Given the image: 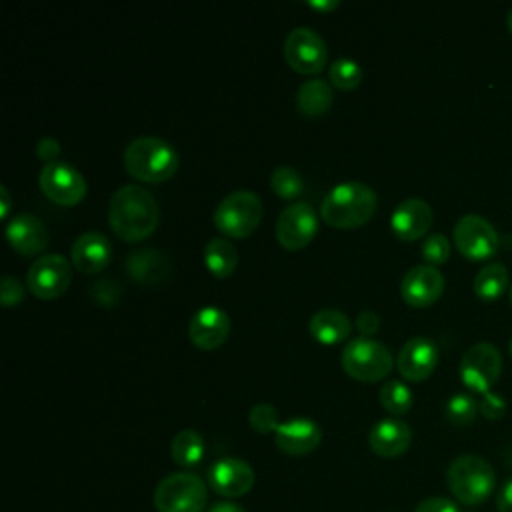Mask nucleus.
Returning a JSON list of instances; mask_svg holds the SVG:
<instances>
[{
  "label": "nucleus",
  "instance_id": "1",
  "mask_svg": "<svg viewBox=\"0 0 512 512\" xmlns=\"http://www.w3.org/2000/svg\"><path fill=\"white\" fill-rule=\"evenodd\" d=\"M160 220V208L154 196L138 186L124 184L112 198L108 208V222L112 232L126 242H138L150 236Z\"/></svg>",
  "mask_w": 512,
  "mask_h": 512
},
{
  "label": "nucleus",
  "instance_id": "2",
  "mask_svg": "<svg viewBox=\"0 0 512 512\" xmlns=\"http://www.w3.org/2000/svg\"><path fill=\"white\" fill-rule=\"evenodd\" d=\"M376 192L364 182H342L322 200L320 216L332 228H358L376 212Z\"/></svg>",
  "mask_w": 512,
  "mask_h": 512
},
{
  "label": "nucleus",
  "instance_id": "3",
  "mask_svg": "<svg viewBox=\"0 0 512 512\" xmlns=\"http://www.w3.org/2000/svg\"><path fill=\"white\" fill-rule=\"evenodd\" d=\"M124 168L136 180L158 184L178 170V152L162 138L138 136L124 150Z\"/></svg>",
  "mask_w": 512,
  "mask_h": 512
},
{
  "label": "nucleus",
  "instance_id": "4",
  "mask_svg": "<svg viewBox=\"0 0 512 512\" xmlns=\"http://www.w3.org/2000/svg\"><path fill=\"white\" fill-rule=\"evenodd\" d=\"M446 482L454 498L464 506H480L496 486L494 468L476 454L454 458L446 470Z\"/></svg>",
  "mask_w": 512,
  "mask_h": 512
},
{
  "label": "nucleus",
  "instance_id": "5",
  "mask_svg": "<svg viewBox=\"0 0 512 512\" xmlns=\"http://www.w3.org/2000/svg\"><path fill=\"white\" fill-rule=\"evenodd\" d=\"M208 486L194 472H174L162 478L154 490L156 512H204Z\"/></svg>",
  "mask_w": 512,
  "mask_h": 512
},
{
  "label": "nucleus",
  "instance_id": "6",
  "mask_svg": "<svg viewBox=\"0 0 512 512\" xmlns=\"http://www.w3.org/2000/svg\"><path fill=\"white\" fill-rule=\"evenodd\" d=\"M262 220V200L252 190H234L214 210V226L228 238L250 236Z\"/></svg>",
  "mask_w": 512,
  "mask_h": 512
},
{
  "label": "nucleus",
  "instance_id": "7",
  "mask_svg": "<svg viewBox=\"0 0 512 512\" xmlns=\"http://www.w3.org/2000/svg\"><path fill=\"white\" fill-rule=\"evenodd\" d=\"M344 372L358 382H378L392 370V352L378 340L352 338L340 356Z\"/></svg>",
  "mask_w": 512,
  "mask_h": 512
},
{
  "label": "nucleus",
  "instance_id": "8",
  "mask_svg": "<svg viewBox=\"0 0 512 512\" xmlns=\"http://www.w3.org/2000/svg\"><path fill=\"white\" fill-rule=\"evenodd\" d=\"M502 372L500 350L490 342L470 346L460 360V380L476 394H486L496 384Z\"/></svg>",
  "mask_w": 512,
  "mask_h": 512
},
{
  "label": "nucleus",
  "instance_id": "9",
  "mask_svg": "<svg viewBox=\"0 0 512 512\" xmlns=\"http://www.w3.org/2000/svg\"><path fill=\"white\" fill-rule=\"evenodd\" d=\"M454 242L458 252L472 262L488 260L500 248L498 232L478 214H466L454 224Z\"/></svg>",
  "mask_w": 512,
  "mask_h": 512
},
{
  "label": "nucleus",
  "instance_id": "10",
  "mask_svg": "<svg viewBox=\"0 0 512 512\" xmlns=\"http://www.w3.org/2000/svg\"><path fill=\"white\" fill-rule=\"evenodd\" d=\"M284 60L300 74H318L328 60L326 42L316 30L298 26L284 40Z\"/></svg>",
  "mask_w": 512,
  "mask_h": 512
},
{
  "label": "nucleus",
  "instance_id": "11",
  "mask_svg": "<svg viewBox=\"0 0 512 512\" xmlns=\"http://www.w3.org/2000/svg\"><path fill=\"white\" fill-rule=\"evenodd\" d=\"M72 280V266L62 254L38 256L26 276L30 292L42 300L58 298L66 292Z\"/></svg>",
  "mask_w": 512,
  "mask_h": 512
},
{
  "label": "nucleus",
  "instance_id": "12",
  "mask_svg": "<svg viewBox=\"0 0 512 512\" xmlns=\"http://www.w3.org/2000/svg\"><path fill=\"white\" fill-rule=\"evenodd\" d=\"M38 184L42 192L60 206H74L86 194L84 176L68 162H52L44 164L38 176Z\"/></svg>",
  "mask_w": 512,
  "mask_h": 512
},
{
  "label": "nucleus",
  "instance_id": "13",
  "mask_svg": "<svg viewBox=\"0 0 512 512\" xmlns=\"http://www.w3.org/2000/svg\"><path fill=\"white\" fill-rule=\"evenodd\" d=\"M318 232V214L308 202H294L276 220V240L288 250L308 246Z\"/></svg>",
  "mask_w": 512,
  "mask_h": 512
},
{
  "label": "nucleus",
  "instance_id": "14",
  "mask_svg": "<svg viewBox=\"0 0 512 512\" xmlns=\"http://www.w3.org/2000/svg\"><path fill=\"white\" fill-rule=\"evenodd\" d=\"M254 482L256 474L252 466L240 458H220L208 470V486L224 498L248 494Z\"/></svg>",
  "mask_w": 512,
  "mask_h": 512
},
{
  "label": "nucleus",
  "instance_id": "15",
  "mask_svg": "<svg viewBox=\"0 0 512 512\" xmlns=\"http://www.w3.org/2000/svg\"><path fill=\"white\" fill-rule=\"evenodd\" d=\"M444 292V276L436 266L418 264L410 268L400 284L404 302L412 308L432 306Z\"/></svg>",
  "mask_w": 512,
  "mask_h": 512
},
{
  "label": "nucleus",
  "instance_id": "16",
  "mask_svg": "<svg viewBox=\"0 0 512 512\" xmlns=\"http://www.w3.org/2000/svg\"><path fill=\"white\" fill-rule=\"evenodd\" d=\"M230 332V318L218 306H204L196 310L188 324V336L200 350H216Z\"/></svg>",
  "mask_w": 512,
  "mask_h": 512
},
{
  "label": "nucleus",
  "instance_id": "17",
  "mask_svg": "<svg viewBox=\"0 0 512 512\" xmlns=\"http://www.w3.org/2000/svg\"><path fill=\"white\" fill-rule=\"evenodd\" d=\"M396 364L406 380H426L438 366V346L426 336H414L398 352Z\"/></svg>",
  "mask_w": 512,
  "mask_h": 512
},
{
  "label": "nucleus",
  "instance_id": "18",
  "mask_svg": "<svg viewBox=\"0 0 512 512\" xmlns=\"http://www.w3.org/2000/svg\"><path fill=\"white\" fill-rule=\"evenodd\" d=\"M274 442L288 456H304L320 446L322 428L310 418H292L280 422L274 432Z\"/></svg>",
  "mask_w": 512,
  "mask_h": 512
},
{
  "label": "nucleus",
  "instance_id": "19",
  "mask_svg": "<svg viewBox=\"0 0 512 512\" xmlns=\"http://www.w3.org/2000/svg\"><path fill=\"white\" fill-rule=\"evenodd\" d=\"M432 220H434V214L428 202L420 198H406L394 208L390 226L400 240L412 242L422 238L430 230Z\"/></svg>",
  "mask_w": 512,
  "mask_h": 512
},
{
  "label": "nucleus",
  "instance_id": "20",
  "mask_svg": "<svg viewBox=\"0 0 512 512\" xmlns=\"http://www.w3.org/2000/svg\"><path fill=\"white\" fill-rule=\"evenodd\" d=\"M412 442L410 426L400 418L378 420L368 432V446L382 458L402 456Z\"/></svg>",
  "mask_w": 512,
  "mask_h": 512
},
{
  "label": "nucleus",
  "instance_id": "21",
  "mask_svg": "<svg viewBox=\"0 0 512 512\" xmlns=\"http://www.w3.org/2000/svg\"><path fill=\"white\" fill-rule=\"evenodd\" d=\"M6 238L16 252L24 256H32L46 248L48 228L38 216L30 212H22V214H16L6 224Z\"/></svg>",
  "mask_w": 512,
  "mask_h": 512
},
{
  "label": "nucleus",
  "instance_id": "22",
  "mask_svg": "<svg viewBox=\"0 0 512 512\" xmlns=\"http://www.w3.org/2000/svg\"><path fill=\"white\" fill-rule=\"evenodd\" d=\"M126 272L138 284L160 286L168 280V276L172 272V264L164 252L154 250V248H144V250H136L128 256Z\"/></svg>",
  "mask_w": 512,
  "mask_h": 512
},
{
  "label": "nucleus",
  "instance_id": "23",
  "mask_svg": "<svg viewBox=\"0 0 512 512\" xmlns=\"http://www.w3.org/2000/svg\"><path fill=\"white\" fill-rule=\"evenodd\" d=\"M112 246L100 232H84L72 244V264L84 274H96L110 262Z\"/></svg>",
  "mask_w": 512,
  "mask_h": 512
},
{
  "label": "nucleus",
  "instance_id": "24",
  "mask_svg": "<svg viewBox=\"0 0 512 512\" xmlns=\"http://www.w3.org/2000/svg\"><path fill=\"white\" fill-rule=\"evenodd\" d=\"M310 334L322 344H338L350 336V318L336 308H322L310 318Z\"/></svg>",
  "mask_w": 512,
  "mask_h": 512
},
{
  "label": "nucleus",
  "instance_id": "25",
  "mask_svg": "<svg viewBox=\"0 0 512 512\" xmlns=\"http://www.w3.org/2000/svg\"><path fill=\"white\" fill-rule=\"evenodd\" d=\"M332 86L322 78H312L300 84L296 92V108L304 116H322L332 106Z\"/></svg>",
  "mask_w": 512,
  "mask_h": 512
},
{
  "label": "nucleus",
  "instance_id": "26",
  "mask_svg": "<svg viewBox=\"0 0 512 512\" xmlns=\"http://www.w3.org/2000/svg\"><path fill=\"white\" fill-rule=\"evenodd\" d=\"M204 264L216 278H228L238 266V252L228 240L212 238L204 248Z\"/></svg>",
  "mask_w": 512,
  "mask_h": 512
},
{
  "label": "nucleus",
  "instance_id": "27",
  "mask_svg": "<svg viewBox=\"0 0 512 512\" xmlns=\"http://www.w3.org/2000/svg\"><path fill=\"white\" fill-rule=\"evenodd\" d=\"M508 288V270L500 262L486 264L476 276H474V292L484 302L498 300Z\"/></svg>",
  "mask_w": 512,
  "mask_h": 512
},
{
  "label": "nucleus",
  "instance_id": "28",
  "mask_svg": "<svg viewBox=\"0 0 512 512\" xmlns=\"http://www.w3.org/2000/svg\"><path fill=\"white\" fill-rule=\"evenodd\" d=\"M204 438L196 430H180L170 444V456L172 460L182 468H192L204 458Z\"/></svg>",
  "mask_w": 512,
  "mask_h": 512
},
{
  "label": "nucleus",
  "instance_id": "29",
  "mask_svg": "<svg viewBox=\"0 0 512 512\" xmlns=\"http://www.w3.org/2000/svg\"><path fill=\"white\" fill-rule=\"evenodd\" d=\"M412 402H414L412 390L404 382H400V380H388L380 388V404L392 416L406 414L412 408Z\"/></svg>",
  "mask_w": 512,
  "mask_h": 512
},
{
  "label": "nucleus",
  "instance_id": "30",
  "mask_svg": "<svg viewBox=\"0 0 512 512\" xmlns=\"http://www.w3.org/2000/svg\"><path fill=\"white\" fill-rule=\"evenodd\" d=\"M270 186L272 190L284 198V200H294L302 194L304 190V180L298 170L292 166H278L272 176H270Z\"/></svg>",
  "mask_w": 512,
  "mask_h": 512
},
{
  "label": "nucleus",
  "instance_id": "31",
  "mask_svg": "<svg viewBox=\"0 0 512 512\" xmlns=\"http://www.w3.org/2000/svg\"><path fill=\"white\" fill-rule=\"evenodd\" d=\"M330 82L340 90H352L362 82V68L350 58H338L328 70Z\"/></svg>",
  "mask_w": 512,
  "mask_h": 512
},
{
  "label": "nucleus",
  "instance_id": "32",
  "mask_svg": "<svg viewBox=\"0 0 512 512\" xmlns=\"http://www.w3.org/2000/svg\"><path fill=\"white\" fill-rule=\"evenodd\" d=\"M480 412L476 400L470 394H454L446 402V418L456 426H468Z\"/></svg>",
  "mask_w": 512,
  "mask_h": 512
},
{
  "label": "nucleus",
  "instance_id": "33",
  "mask_svg": "<svg viewBox=\"0 0 512 512\" xmlns=\"http://www.w3.org/2000/svg\"><path fill=\"white\" fill-rule=\"evenodd\" d=\"M248 420H250V426L252 430H256L258 434H270V432H276L280 422H278V410L272 406V404H254L250 408V414H248Z\"/></svg>",
  "mask_w": 512,
  "mask_h": 512
},
{
  "label": "nucleus",
  "instance_id": "34",
  "mask_svg": "<svg viewBox=\"0 0 512 512\" xmlns=\"http://www.w3.org/2000/svg\"><path fill=\"white\" fill-rule=\"evenodd\" d=\"M422 258L430 264H444L450 258V242L444 234H430L424 242H422Z\"/></svg>",
  "mask_w": 512,
  "mask_h": 512
},
{
  "label": "nucleus",
  "instance_id": "35",
  "mask_svg": "<svg viewBox=\"0 0 512 512\" xmlns=\"http://www.w3.org/2000/svg\"><path fill=\"white\" fill-rule=\"evenodd\" d=\"M120 292H122V290H120V284H118L116 280H112V278H100V280H96V282L90 286V296H92V300H94L96 304H100V306H106V308L118 304Z\"/></svg>",
  "mask_w": 512,
  "mask_h": 512
},
{
  "label": "nucleus",
  "instance_id": "36",
  "mask_svg": "<svg viewBox=\"0 0 512 512\" xmlns=\"http://www.w3.org/2000/svg\"><path fill=\"white\" fill-rule=\"evenodd\" d=\"M0 294H2V306L4 308H12V306H18L24 298V288L20 284L18 278L10 276V274H4L2 276V286H0Z\"/></svg>",
  "mask_w": 512,
  "mask_h": 512
},
{
  "label": "nucleus",
  "instance_id": "37",
  "mask_svg": "<svg viewBox=\"0 0 512 512\" xmlns=\"http://www.w3.org/2000/svg\"><path fill=\"white\" fill-rule=\"evenodd\" d=\"M478 408H480L482 416H486L488 420H498V418H502L504 412H506V400H504L500 394H496V392L490 390V392H486V394L482 396Z\"/></svg>",
  "mask_w": 512,
  "mask_h": 512
},
{
  "label": "nucleus",
  "instance_id": "38",
  "mask_svg": "<svg viewBox=\"0 0 512 512\" xmlns=\"http://www.w3.org/2000/svg\"><path fill=\"white\" fill-rule=\"evenodd\" d=\"M62 148H60V142L52 136H44L38 140L36 144V154L40 160H44V164H52V162H58V156H60Z\"/></svg>",
  "mask_w": 512,
  "mask_h": 512
},
{
  "label": "nucleus",
  "instance_id": "39",
  "mask_svg": "<svg viewBox=\"0 0 512 512\" xmlns=\"http://www.w3.org/2000/svg\"><path fill=\"white\" fill-rule=\"evenodd\" d=\"M356 328L358 332L364 336V338H370L374 336L378 330H380V318L374 310H362L358 316H356Z\"/></svg>",
  "mask_w": 512,
  "mask_h": 512
},
{
  "label": "nucleus",
  "instance_id": "40",
  "mask_svg": "<svg viewBox=\"0 0 512 512\" xmlns=\"http://www.w3.org/2000/svg\"><path fill=\"white\" fill-rule=\"evenodd\" d=\"M414 512H460V510L452 500L442 498V496H432V498L422 500Z\"/></svg>",
  "mask_w": 512,
  "mask_h": 512
},
{
  "label": "nucleus",
  "instance_id": "41",
  "mask_svg": "<svg viewBox=\"0 0 512 512\" xmlns=\"http://www.w3.org/2000/svg\"><path fill=\"white\" fill-rule=\"evenodd\" d=\"M496 506H498V512H512V478H508L500 488Z\"/></svg>",
  "mask_w": 512,
  "mask_h": 512
},
{
  "label": "nucleus",
  "instance_id": "42",
  "mask_svg": "<svg viewBox=\"0 0 512 512\" xmlns=\"http://www.w3.org/2000/svg\"><path fill=\"white\" fill-rule=\"evenodd\" d=\"M208 512H246V510L234 502H216L208 508Z\"/></svg>",
  "mask_w": 512,
  "mask_h": 512
},
{
  "label": "nucleus",
  "instance_id": "43",
  "mask_svg": "<svg viewBox=\"0 0 512 512\" xmlns=\"http://www.w3.org/2000/svg\"><path fill=\"white\" fill-rule=\"evenodd\" d=\"M10 210V192L6 186H0V218H6Z\"/></svg>",
  "mask_w": 512,
  "mask_h": 512
},
{
  "label": "nucleus",
  "instance_id": "44",
  "mask_svg": "<svg viewBox=\"0 0 512 512\" xmlns=\"http://www.w3.org/2000/svg\"><path fill=\"white\" fill-rule=\"evenodd\" d=\"M312 8H316V10H320V12H328V10H334L336 6H338V0H328V2H324V0H310L308 2Z\"/></svg>",
  "mask_w": 512,
  "mask_h": 512
},
{
  "label": "nucleus",
  "instance_id": "45",
  "mask_svg": "<svg viewBox=\"0 0 512 512\" xmlns=\"http://www.w3.org/2000/svg\"><path fill=\"white\" fill-rule=\"evenodd\" d=\"M506 24H508V30H510V34H512V10L508 12V18H506Z\"/></svg>",
  "mask_w": 512,
  "mask_h": 512
},
{
  "label": "nucleus",
  "instance_id": "46",
  "mask_svg": "<svg viewBox=\"0 0 512 512\" xmlns=\"http://www.w3.org/2000/svg\"><path fill=\"white\" fill-rule=\"evenodd\" d=\"M508 294H510V304H512V286L508 288Z\"/></svg>",
  "mask_w": 512,
  "mask_h": 512
},
{
  "label": "nucleus",
  "instance_id": "47",
  "mask_svg": "<svg viewBox=\"0 0 512 512\" xmlns=\"http://www.w3.org/2000/svg\"><path fill=\"white\" fill-rule=\"evenodd\" d=\"M508 352H510V356H512V340H510V348H508Z\"/></svg>",
  "mask_w": 512,
  "mask_h": 512
}]
</instances>
